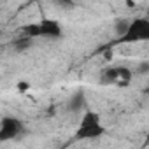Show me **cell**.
Returning <instances> with one entry per match:
<instances>
[{
  "instance_id": "cell-1",
  "label": "cell",
  "mask_w": 149,
  "mask_h": 149,
  "mask_svg": "<svg viewBox=\"0 0 149 149\" xmlns=\"http://www.w3.org/2000/svg\"><path fill=\"white\" fill-rule=\"evenodd\" d=\"M133 74L128 67H111L102 70L100 83L102 84H118V86H128L132 83Z\"/></svg>"
},
{
  "instance_id": "cell-4",
  "label": "cell",
  "mask_w": 149,
  "mask_h": 149,
  "mask_svg": "<svg viewBox=\"0 0 149 149\" xmlns=\"http://www.w3.org/2000/svg\"><path fill=\"white\" fill-rule=\"evenodd\" d=\"M21 132V123L14 118H6L0 123V140H11Z\"/></svg>"
},
{
  "instance_id": "cell-2",
  "label": "cell",
  "mask_w": 149,
  "mask_h": 149,
  "mask_svg": "<svg viewBox=\"0 0 149 149\" xmlns=\"http://www.w3.org/2000/svg\"><path fill=\"white\" fill-rule=\"evenodd\" d=\"M149 39V21L144 18H137L132 23H128V28L123 35V40L126 44H135V42H146Z\"/></svg>"
},
{
  "instance_id": "cell-3",
  "label": "cell",
  "mask_w": 149,
  "mask_h": 149,
  "mask_svg": "<svg viewBox=\"0 0 149 149\" xmlns=\"http://www.w3.org/2000/svg\"><path fill=\"white\" fill-rule=\"evenodd\" d=\"M102 132H104V126L100 123L98 114L86 112L83 116V119H81V125H79V130H77V137H81V139H93V137L102 135Z\"/></svg>"
},
{
  "instance_id": "cell-5",
  "label": "cell",
  "mask_w": 149,
  "mask_h": 149,
  "mask_svg": "<svg viewBox=\"0 0 149 149\" xmlns=\"http://www.w3.org/2000/svg\"><path fill=\"white\" fill-rule=\"evenodd\" d=\"M16 88H18V91L25 93V91H28V90H30V84H28V83H23V81H21V83H18V86H16Z\"/></svg>"
}]
</instances>
